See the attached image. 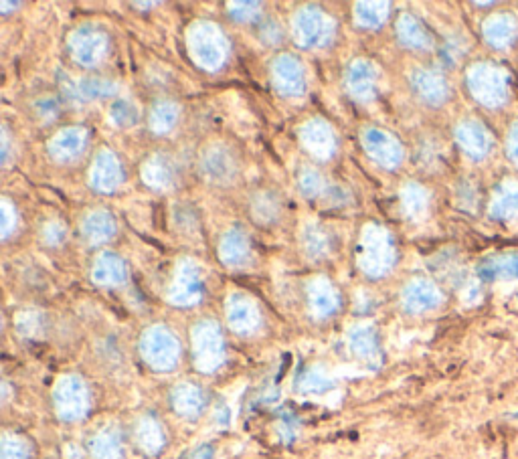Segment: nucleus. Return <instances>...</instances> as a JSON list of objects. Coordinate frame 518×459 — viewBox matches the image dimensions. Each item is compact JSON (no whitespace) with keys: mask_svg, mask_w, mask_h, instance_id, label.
Segmentation results:
<instances>
[{"mask_svg":"<svg viewBox=\"0 0 518 459\" xmlns=\"http://www.w3.org/2000/svg\"><path fill=\"white\" fill-rule=\"evenodd\" d=\"M512 31H514L512 21L498 17L488 23L486 37H488V41H492V45H506V41L512 37Z\"/></svg>","mask_w":518,"mask_h":459,"instance_id":"obj_20","label":"nucleus"},{"mask_svg":"<svg viewBox=\"0 0 518 459\" xmlns=\"http://www.w3.org/2000/svg\"><path fill=\"white\" fill-rule=\"evenodd\" d=\"M365 146L369 154L379 160L383 166H395L399 162V146L393 142V138L385 136L383 132H367L365 134Z\"/></svg>","mask_w":518,"mask_h":459,"instance_id":"obj_7","label":"nucleus"},{"mask_svg":"<svg viewBox=\"0 0 518 459\" xmlns=\"http://www.w3.org/2000/svg\"><path fill=\"white\" fill-rule=\"evenodd\" d=\"M415 87L427 102H442L446 96L444 81L434 73H417Z\"/></svg>","mask_w":518,"mask_h":459,"instance_id":"obj_17","label":"nucleus"},{"mask_svg":"<svg viewBox=\"0 0 518 459\" xmlns=\"http://www.w3.org/2000/svg\"><path fill=\"white\" fill-rule=\"evenodd\" d=\"M55 407L61 419L77 421L90 409V393L77 377H65L55 389Z\"/></svg>","mask_w":518,"mask_h":459,"instance_id":"obj_2","label":"nucleus"},{"mask_svg":"<svg viewBox=\"0 0 518 459\" xmlns=\"http://www.w3.org/2000/svg\"><path fill=\"white\" fill-rule=\"evenodd\" d=\"M90 225H94V229H90L92 239H98V241L108 239V233L112 231V223L108 217L102 219V215H100V223H94V219H90Z\"/></svg>","mask_w":518,"mask_h":459,"instance_id":"obj_28","label":"nucleus"},{"mask_svg":"<svg viewBox=\"0 0 518 459\" xmlns=\"http://www.w3.org/2000/svg\"><path fill=\"white\" fill-rule=\"evenodd\" d=\"M223 338L215 324L205 322L193 330V356L201 371L211 373L223 362Z\"/></svg>","mask_w":518,"mask_h":459,"instance_id":"obj_3","label":"nucleus"},{"mask_svg":"<svg viewBox=\"0 0 518 459\" xmlns=\"http://www.w3.org/2000/svg\"><path fill=\"white\" fill-rule=\"evenodd\" d=\"M351 346H353V352L365 360H373L377 356V338H375V332L369 330V328H361V330H355L353 336H351Z\"/></svg>","mask_w":518,"mask_h":459,"instance_id":"obj_18","label":"nucleus"},{"mask_svg":"<svg viewBox=\"0 0 518 459\" xmlns=\"http://www.w3.org/2000/svg\"><path fill=\"white\" fill-rule=\"evenodd\" d=\"M142 356L154 371H170L181 356V344L166 328L156 326L142 338Z\"/></svg>","mask_w":518,"mask_h":459,"instance_id":"obj_1","label":"nucleus"},{"mask_svg":"<svg viewBox=\"0 0 518 459\" xmlns=\"http://www.w3.org/2000/svg\"><path fill=\"white\" fill-rule=\"evenodd\" d=\"M136 439H138V445L150 455H156L164 447V433L154 419L140 421L136 429Z\"/></svg>","mask_w":518,"mask_h":459,"instance_id":"obj_13","label":"nucleus"},{"mask_svg":"<svg viewBox=\"0 0 518 459\" xmlns=\"http://www.w3.org/2000/svg\"><path fill=\"white\" fill-rule=\"evenodd\" d=\"M79 94L81 96H88V98H98V96H106L112 91V85L104 83V81H96V79H88L79 83Z\"/></svg>","mask_w":518,"mask_h":459,"instance_id":"obj_25","label":"nucleus"},{"mask_svg":"<svg viewBox=\"0 0 518 459\" xmlns=\"http://www.w3.org/2000/svg\"><path fill=\"white\" fill-rule=\"evenodd\" d=\"M472 89L474 96L480 98L484 104H498L504 100V81L500 77V73H496L494 69L488 67H480L472 73Z\"/></svg>","mask_w":518,"mask_h":459,"instance_id":"obj_4","label":"nucleus"},{"mask_svg":"<svg viewBox=\"0 0 518 459\" xmlns=\"http://www.w3.org/2000/svg\"><path fill=\"white\" fill-rule=\"evenodd\" d=\"M172 405H175V411L179 415L193 419L203 411L205 395L195 385H181L172 393Z\"/></svg>","mask_w":518,"mask_h":459,"instance_id":"obj_8","label":"nucleus"},{"mask_svg":"<svg viewBox=\"0 0 518 459\" xmlns=\"http://www.w3.org/2000/svg\"><path fill=\"white\" fill-rule=\"evenodd\" d=\"M229 322H231L233 330L247 334V332L255 330V326L259 324V316L247 300L239 298V300H233L229 306Z\"/></svg>","mask_w":518,"mask_h":459,"instance_id":"obj_9","label":"nucleus"},{"mask_svg":"<svg viewBox=\"0 0 518 459\" xmlns=\"http://www.w3.org/2000/svg\"><path fill=\"white\" fill-rule=\"evenodd\" d=\"M3 459H29V445L19 437L7 435L3 439Z\"/></svg>","mask_w":518,"mask_h":459,"instance_id":"obj_21","label":"nucleus"},{"mask_svg":"<svg viewBox=\"0 0 518 459\" xmlns=\"http://www.w3.org/2000/svg\"><path fill=\"white\" fill-rule=\"evenodd\" d=\"M211 457H213V449H211L209 445L199 447V449L191 455V459H211Z\"/></svg>","mask_w":518,"mask_h":459,"instance_id":"obj_30","label":"nucleus"},{"mask_svg":"<svg viewBox=\"0 0 518 459\" xmlns=\"http://www.w3.org/2000/svg\"><path fill=\"white\" fill-rule=\"evenodd\" d=\"M57 146H61L57 152L59 154H75V152H79L81 148H83V134H79V132H63V134H59L57 138H55V148Z\"/></svg>","mask_w":518,"mask_h":459,"instance_id":"obj_22","label":"nucleus"},{"mask_svg":"<svg viewBox=\"0 0 518 459\" xmlns=\"http://www.w3.org/2000/svg\"><path fill=\"white\" fill-rule=\"evenodd\" d=\"M399 35L405 41V45H411V47H427L429 45L427 33L411 17H403L401 19Z\"/></svg>","mask_w":518,"mask_h":459,"instance_id":"obj_19","label":"nucleus"},{"mask_svg":"<svg viewBox=\"0 0 518 459\" xmlns=\"http://www.w3.org/2000/svg\"><path fill=\"white\" fill-rule=\"evenodd\" d=\"M478 275L486 282L498 278H518V253H506L488 257L478 265Z\"/></svg>","mask_w":518,"mask_h":459,"instance_id":"obj_6","label":"nucleus"},{"mask_svg":"<svg viewBox=\"0 0 518 459\" xmlns=\"http://www.w3.org/2000/svg\"><path fill=\"white\" fill-rule=\"evenodd\" d=\"M496 211V215H502V217H512L518 213V193L514 191H502L500 193V199L494 203V209L492 213Z\"/></svg>","mask_w":518,"mask_h":459,"instance_id":"obj_23","label":"nucleus"},{"mask_svg":"<svg viewBox=\"0 0 518 459\" xmlns=\"http://www.w3.org/2000/svg\"><path fill=\"white\" fill-rule=\"evenodd\" d=\"M225 251H229L227 253V259L229 261H233L235 257H241V253L245 255V239L239 235V239H237V235L233 233V235H229L227 239H225Z\"/></svg>","mask_w":518,"mask_h":459,"instance_id":"obj_27","label":"nucleus"},{"mask_svg":"<svg viewBox=\"0 0 518 459\" xmlns=\"http://www.w3.org/2000/svg\"><path fill=\"white\" fill-rule=\"evenodd\" d=\"M77 37H79V41L73 39V51H75L77 61L88 63V65L96 63L98 57H100V51L104 47V41L100 39V35L98 33H88V31H83V33L79 31Z\"/></svg>","mask_w":518,"mask_h":459,"instance_id":"obj_11","label":"nucleus"},{"mask_svg":"<svg viewBox=\"0 0 518 459\" xmlns=\"http://www.w3.org/2000/svg\"><path fill=\"white\" fill-rule=\"evenodd\" d=\"M458 138H460V144L466 148V152L474 154L476 158H480L478 154H484V152H488V148H490V138H488V134L484 132L482 126H478V124H474V122L462 126V128L458 130Z\"/></svg>","mask_w":518,"mask_h":459,"instance_id":"obj_12","label":"nucleus"},{"mask_svg":"<svg viewBox=\"0 0 518 459\" xmlns=\"http://www.w3.org/2000/svg\"><path fill=\"white\" fill-rule=\"evenodd\" d=\"M405 302H407L409 310L421 312V310L434 308L438 304V294L434 288H431V284L417 282V284H411V288L407 290Z\"/></svg>","mask_w":518,"mask_h":459,"instance_id":"obj_15","label":"nucleus"},{"mask_svg":"<svg viewBox=\"0 0 518 459\" xmlns=\"http://www.w3.org/2000/svg\"><path fill=\"white\" fill-rule=\"evenodd\" d=\"M349 87L355 98H369L375 91V69L367 63H355L349 73Z\"/></svg>","mask_w":518,"mask_h":459,"instance_id":"obj_10","label":"nucleus"},{"mask_svg":"<svg viewBox=\"0 0 518 459\" xmlns=\"http://www.w3.org/2000/svg\"><path fill=\"white\" fill-rule=\"evenodd\" d=\"M284 61H280L276 65V79L280 83V87L284 89V94L292 96V94H302V73L296 61H292V57H282Z\"/></svg>","mask_w":518,"mask_h":459,"instance_id":"obj_14","label":"nucleus"},{"mask_svg":"<svg viewBox=\"0 0 518 459\" xmlns=\"http://www.w3.org/2000/svg\"><path fill=\"white\" fill-rule=\"evenodd\" d=\"M94 459H120L122 457V441L116 431H104L92 441Z\"/></svg>","mask_w":518,"mask_h":459,"instance_id":"obj_16","label":"nucleus"},{"mask_svg":"<svg viewBox=\"0 0 518 459\" xmlns=\"http://www.w3.org/2000/svg\"><path fill=\"white\" fill-rule=\"evenodd\" d=\"M330 23L326 17L316 15V13H302L296 21V33L298 39L302 41L300 45L304 47H316V45H326V39L330 35Z\"/></svg>","mask_w":518,"mask_h":459,"instance_id":"obj_5","label":"nucleus"},{"mask_svg":"<svg viewBox=\"0 0 518 459\" xmlns=\"http://www.w3.org/2000/svg\"><path fill=\"white\" fill-rule=\"evenodd\" d=\"M112 118L120 124V126H132L138 118V112L132 104L128 102H118L114 108H112Z\"/></svg>","mask_w":518,"mask_h":459,"instance_id":"obj_24","label":"nucleus"},{"mask_svg":"<svg viewBox=\"0 0 518 459\" xmlns=\"http://www.w3.org/2000/svg\"><path fill=\"white\" fill-rule=\"evenodd\" d=\"M508 152L512 154L514 160H518V126L512 130V134L508 136Z\"/></svg>","mask_w":518,"mask_h":459,"instance_id":"obj_29","label":"nucleus"},{"mask_svg":"<svg viewBox=\"0 0 518 459\" xmlns=\"http://www.w3.org/2000/svg\"><path fill=\"white\" fill-rule=\"evenodd\" d=\"M302 387H304V391H310V393H322V391H326L330 387V383L322 375L308 373L304 377V381H302Z\"/></svg>","mask_w":518,"mask_h":459,"instance_id":"obj_26","label":"nucleus"}]
</instances>
